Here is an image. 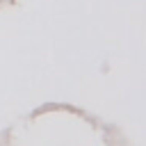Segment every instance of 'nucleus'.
Masks as SVG:
<instances>
[]
</instances>
